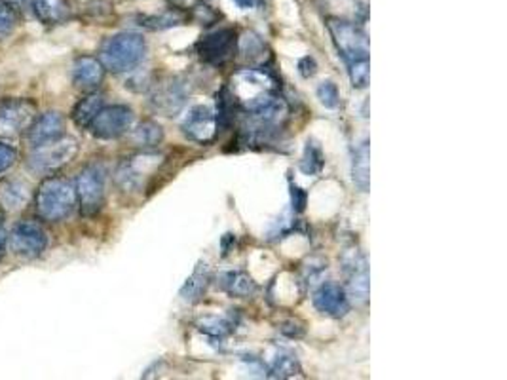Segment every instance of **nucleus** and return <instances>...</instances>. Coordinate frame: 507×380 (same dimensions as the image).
I'll return each instance as SVG.
<instances>
[{"mask_svg":"<svg viewBox=\"0 0 507 380\" xmlns=\"http://www.w3.org/2000/svg\"><path fill=\"white\" fill-rule=\"evenodd\" d=\"M329 32L337 49L346 63L369 59V39L362 27L350 22L329 20Z\"/></svg>","mask_w":507,"mask_h":380,"instance_id":"nucleus-7","label":"nucleus"},{"mask_svg":"<svg viewBox=\"0 0 507 380\" xmlns=\"http://www.w3.org/2000/svg\"><path fill=\"white\" fill-rule=\"evenodd\" d=\"M32 12L44 25H63L73 18V10L67 0H35Z\"/></svg>","mask_w":507,"mask_h":380,"instance_id":"nucleus-18","label":"nucleus"},{"mask_svg":"<svg viewBox=\"0 0 507 380\" xmlns=\"http://www.w3.org/2000/svg\"><path fill=\"white\" fill-rule=\"evenodd\" d=\"M29 202V187L20 179H6L0 183V208L4 211H20Z\"/></svg>","mask_w":507,"mask_h":380,"instance_id":"nucleus-19","label":"nucleus"},{"mask_svg":"<svg viewBox=\"0 0 507 380\" xmlns=\"http://www.w3.org/2000/svg\"><path fill=\"white\" fill-rule=\"evenodd\" d=\"M318 99L325 109H337L340 103V93H338L337 84H333V82L329 80L321 82V84L318 86Z\"/></svg>","mask_w":507,"mask_h":380,"instance_id":"nucleus-32","label":"nucleus"},{"mask_svg":"<svg viewBox=\"0 0 507 380\" xmlns=\"http://www.w3.org/2000/svg\"><path fill=\"white\" fill-rule=\"evenodd\" d=\"M37 117V105L31 99H4L0 102V137L15 139L25 136Z\"/></svg>","mask_w":507,"mask_h":380,"instance_id":"nucleus-6","label":"nucleus"},{"mask_svg":"<svg viewBox=\"0 0 507 380\" xmlns=\"http://www.w3.org/2000/svg\"><path fill=\"white\" fill-rule=\"evenodd\" d=\"M219 286L224 289L231 296H238V299H248V296L255 295L257 284L253 282V278L249 274H245L241 270H231L219 276Z\"/></svg>","mask_w":507,"mask_h":380,"instance_id":"nucleus-20","label":"nucleus"},{"mask_svg":"<svg viewBox=\"0 0 507 380\" xmlns=\"http://www.w3.org/2000/svg\"><path fill=\"white\" fill-rule=\"evenodd\" d=\"M35 208L44 221L59 223L67 219L76 208V190L71 181L63 177L44 179L35 194Z\"/></svg>","mask_w":507,"mask_h":380,"instance_id":"nucleus-1","label":"nucleus"},{"mask_svg":"<svg viewBox=\"0 0 507 380\" xmlns=\"http://www.w3.org/2000/svg\"><path fill=\"white\" fill-rule=\"evenodd\" d=\"M163 139V129L160 124L153 122V120H144L141 122L134 131H132V141L134 145L141 146V148H154L162 143Z\"/></svg>","mask_w":507,"mask_h":380,"instance_id":"nucleus-24","label":"nucleus"},{"mask_svg":"<svg viewBox=\"0 0 507 380\" xmlns=\"http://www.w3.org/2000/svg\"><path fill=\"white\" fill-rule=\"evenodd\" d=\"M78 141L74 137H57L50 143H44L32 148L29 155V168L39 175H52L67 166L78 155Z\"/></svg>","mask_w":507,"mask_h":380,"instance_id":"nucleus-4","label":"nucleus"},{"mask_svg":"<svg viewBox=\"0 0 507 380\" xmlns=\"http://www.w3.org/2000/svg\"><path fill=\"white\" fill-rule=\"evenodd\" d=\"M15 160H18V151H15L13 146L0 141V173L8 172L15 163Z\"/></svg>","mask_w":507,"mask_h":380,"instance_id":"nucleus-33","label":"nucleus"},{"mask_svg":"<svg viewBox=\"0 0 507 380\" xmlns=\"http://www.w3.org/2000/svg\"><path fill=\"white\" fill-rule=\"evenodd\" d=\"M198 327H200V331L207 333L209 337H215V339H223L232 331L231 322H226L224 318H215V316H207L200 320Z\"/></svg>","mask_w":507,"mask_h":380,"instance_id":"nucleus-30","label":"nucleus"},{"mask_svg":"<svg viewBox=\"0 0 507 380\" xmlns=\"http://www.w3.org/2000/svg\"><path fill=\"white\" fill-rule=\"evenodd\" d=\"M291 198H293V209L301 213L304 211L306 206V192L302 189H299L297 185H291Z\"/></svg>","mask_w":507,"mask_h":380,"instance_id":"nucleus-34","label":"nucleus"},{"mask_svg":"<svg viewBox=\"0 0 507 380\" xmlns=\"http://www.w3.org/2000/svg\"><path fill=\"white\" fill-rule=\"evenodd\" d=\"M301 371L297 359L289 352H277L268 363V375L272 378H291Z\"/></svg>","mask_w":507,"mask_h":380,"instance_id":"nucleus-25","label":"nucleus"},{"mask_svg":"<svg viewBox=\"0 0 507 380\" xmlns=\"http://www.w3.org/2000/svg\"><path fill=\"white\" fill-rule=\"evenodd\" d=\"M158 163L160 156L151 153L126 160L124 163H120L117 172V185L126 192L139 190L143 187V181L158 168Z\"/></svg>","mask_w":507,"mask_h":380,"instance_id":"nucleus-12","label":"nucleus"},{"mask_svg":"<svg viewBox=\"0 0 507 380\" xmlns=\"http://www.w3.org/2000/svg\"><path fill=\"white\" fill-rule=\"evenodd\" d=\"M146 54V42L137 32H118L107 39L100 49V61L105 71L129 73L139 67Z\"/></svg>","mask_w":507,"mask_h":380,"instance_id":"nucleus-2","label":"nucleus"},{"mask_svg":"<svg viewBox=\"0 0 507 380\" xmlns=\"http://www.w3.org/2000/svg\"><path fill=\"white\" fill-rule=\"evenodd\" d=\"M325 166V156L321 153L319 145L314 141H308L304 148V156L301 160V172L304 175H318Z\"/></svg>","mask_w":507,"mask_h":380,"instance_id":"nucleus-28","label":"nucleus"},{"mask_svg":"<svg viewBox=\"0 0 507 380\" xmlns=\"http://www.w3.org/2000/svg\"><path fill=\"white\" fill-rule=\"evenodd\" d=\"M234 97L228 88H223L217 93V114H215V120H217V129L224 131L228 126L232 124L234 119Z\"/></svg>","mask_w":507,"mask_h":380,"instance_id":"nucleus-27","label":"nucleus"},{"mask_svg":"<svg viewBox=\"0 0 507 380\" xmlns=\"http://www.w3.org/2000/svg\"><path fill=\"white\" fill-rule=\"evenodd\" d=\"M8 243L13 255L23 259H37L46 252L48 234L39 223L22 221L13 226L12 234L8 236Z\"/></svg>","mask_w":507,"mask_h":380,"instance_id":"nucleus-9","label":"nucleus"},{"mask_svg":"<svg viewBox=\"0 0 507 380\" xmlns=\"http://www.w3.org/2000/svg\"><path fill=\"white\" fill-rule=\"evenodd\" d=\"M22 13L18 6L8 3V0H0V39L8 37L13 29L20 25Z\"/></svg>","mask_w":507,"mask_h":380,"instance_id":"nucleus-29","label":"nucleus"},{"mask_svg":"<svg viewBox=\"0 0 507 380\" xmlns=\"http://www.w3.org/2000/svg\"><path fill=\"white\" fill-rule=\"evenodd\" d=\"M103 78H105V67L97 57L82 56L74 61L73 82H74L76 88L84 90V92H93V90L101 86Z\"/></svg>","mask_w":507,"mask_h":380,"instance_id":"nucleus-17","label":"nucleus"},{"mask_svg":"<svg viewBox=\"0 0 507 380\" xmlns=\"http://www.w3.org/2000/svg\"><path fill=\"white\" fill-rule=\"evenodd\" d=\"M137 22H139L137 25H141V27L153 29V31H162V29L181 25L185 22V15L179 10H170V12H163L160 15H141Z\"/></svg>","mask_w":507,"mask_h":380,"instance_id":"nucleus-26","label":"nucleus"},{"mask_svg":"<svg viewBox=\"0 0 507 380\" xmlns=\"http://www.w3.org/2000/svg\"><path fill=\"white\" fill-rule=\"evenodd\" d=\"M236 32L234 29H219L202 37L196 44V52L209 65H223L234 56Z\"/></svg>","mask_w":507,"mask_h":380,"instance_id":"nucleus-11","label":"nucleus"},{"mask_svg":"<svg viewBox=\"0 0 507 380\" xmlns=\"http://www.w3.org/2000/svg\"><path fill=\"white\" fill-rule=\"evenodd\" d=\"M350 67V80L352 86L357 90H363L369 84V59H357L348 63Z\"/></svg>","mask_w":507,"mask_h":380,"instance_id":"nucleus-31","label":"nucleus"},{"mask_svg":"<svg viewBox=\"0 0 507 380\" xmlns=\"http://www.w3.org/2000/svg\"><path fill=\"white\" fill-rule=\"evenodd\" d=\"M63 129H65V119L59 112L50 110L46 114H40V117H37L35 122H32L25 131L27 145L31 148H37L44 143H50L63 136Z\"/></svg>","mask_w":507,"mask_h":380,"instance_id":"nucleus-15","label":"nucleus"},{"mask_svg":"<svg viewBox=\"0 0 507 380\" xmlns=\"http://www.w3.org/2000/svg\"><path fill=\"white\" fill-rule=\"evenodd\" d=\"M369 141H363L355 148L354 160H352V179L355 187L367 192L369 190V181H371V170H369Z\"/></svg>","mask_w":507,"mask_h":380,"instance_id":"nucleus-23","label":"nucleus"},{"mask_svg":"<svg viewBox=\"0 0 507 380\" xmlns=\"http://www.w3.org/2000/svg\"><path fill=\"white\" fill-rule=\"evenodd\" d=\"M181 129L185 137H188L190 141L207 145L215 139L217 136V120H215V112L207 105H194L187 117L183 119Z\"/></svg>","mask_w":507,"mask_h":380,"instance_id":"nucleus-13","label":"nucleus"},{"mask_svg":"<svg viewBox=\"0 0 507 380\" xmlns=\"http://www.w3.org/2000/svg\"><path fill=\"white\" fill-rule=\"evenodd\" d=\"M231 93L234 102L249 114L267 107L277 97L275 82L267 71L243 69L234 75Z\"/></svg>","mask_w":507,"mask_h":380,"instance_id":"nucleus-3","label":"nucleus"},{"mask_svg":"<svg viewBox=\"0 0 507 380\" xmlns=\"http://www.w3.org/2000/svg\"><path fill=\"white\" fill-rule=\"evenodd\" d=\"M318 71V65L314 61V57H302L299 61V73L304 76V78H310V76H314Z\"/></svg>","mask_w":507,"mask_h":380,"instance_id":"nucleus-35","label":"nucleus"},{"mask_svg":"<svg viewBox=\"0 0 507 380\" xmlns=\"http://www.w3.org/2000/svg\"><path fill=\"white\" fill-rule=\"evenodd\" d=\"M107 172L101 163H90L76 177V202L84 217H93L105 204Z\"/></svg>","mask_w":507,"mask_h":380,"instance_id":"nucleus-5","label":"nucleus"},{"mask_svg":"<svg viewBox=\"0 0 507 380\" xmlns=\"http://www.w3.org/2000/svg\"><path fill=\"white\" fill-rule=\"evenodd\" d=\"M342 270L346 274L348 299L363 305L369 299V269L367 259L359 250H346L342 255Z\"/></svg>","mask_w":507,"mask_h":380,"instance_id":"nucleus-10","label":"nucleus"},{"mask_svg":"<svg viewBox=\"0 0 507 380\" xmlns=\"http://www.w3.org/2000/svg\"><path fill=\"white\" fill-rule=\"evenodd\" d=\"M312 301H314V306L321 314H325V316L345 318L350 312V299H348L346 289L333 282L319 286L312 296Z\"/></svg>","mask_w":507,"mask_h":380,"instance_id":"nucleus-14","label":"nucleus"},{"mask_svg":"<svg viewBox=\"0 0 507 380\" xmlns=\"http://www.w3.org/2000/svg\"><path fill=\"white\" fill-rule=\"evenodd\" d=\"M6 243H8V234H6V230H4L3 223H0V257H3V255H4Z\"/></svg>","mask_w":507,"mask_h":380,"instance_id":"nucleus-36","label":"nucleus"},{"mask_svg":"<svg viewBox=\"0 0 507 380\" xmlns=\"http://www.w3.org/2000/svg\"><path fill=\"white\" fill-rule=\"evenodd\" d=\"M211 282V274L205 262H198V267L194 269L192 276L187 279V284L181 289V296L187 303H198L204 293L207 291V286Z\"/></svg>","mask_w":507,"mask_h":380,"instance_id":"nucleus-22","label":"nucleus"},{"mask_svg":"<svg viewBox=\"0 0 507 380\" xmlns=\"http://www.w3.org/2000/svg\"><path fill=\"white\" fill-rule=\"evenodd\" d=\"M103 109V95L97 92H90L88 95H84L80 102L74 105L73 109V122L82 128L88 129V126L92 124V120L95 119V114Z\"/></svg>","mask_w":507,"mask_h":380,"instance_id":"nucleus-21","label":"nucleus"},{"mask_svg":"<svg viewBox=\"0 0 507 380\" xmlns=\"http://www.w3.org/2000/svg\"><path fill=\"white\" fill-rule=\"evenodd\" d=\"M185 99H187V93H185L181 82L166 80L154 88L151 103L156 112L163 114V117H171V114L181 110V107L185 105Z\"/></svg>","mask_w":507,"mask_h":380,"instance_id":"nucleus-16","label":"nucleus"},{"mask_svg":"<svg viewBox=\"0 0 507 380\" xmlns=\"http://www.w3.org/2000/svg\"><path fill=\"white\" fill-rule=\"evenodd\" d=\"M234 3L240 6V8H251L255 4V0H234Z\"/></svg>","mask_w":507,"mask_h":380,"instance_id":"nucleus-37","label":"nucleus"},{"mask_svg":"<svg viewBox=\"0 0 507 380\" xmlns=\"http://www.w3.org/2000/svg\"><path fill=\"white\" fill-rule=\"evenodd\" d=\"M134 124V110L126 105H110L103 107L100 112L95 114V119L88 126L92 136L103 141L118 139Z\"/></svg>","mask_w":507,"mask_h":380,"instance_id":"nucleus-8","label":"nucleus"}]
</instances>
